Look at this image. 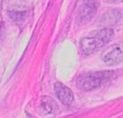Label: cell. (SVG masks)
Wrapping results in <instances>:
<instances>
[{"label":"cell","mask_w":123,"mask_h":118,"mask_svg":"<svg viewBox=\"0 0 123 118\" xmlns=\"http://www.w3.org/2000/svg\"><path fill=\"white\" fill-rule=\"evenodd\" d=\"M114 37V30L111 28H105L94 31L80 40V48L85 54H93L104 48Z\"/></svg>","instance_id":"1"},{"label":"cell","mask_w":123,"mask_h":118,"mask_svg":"<svg viewBox=\"0 0 123 118\" xmlns=\"http://www.w3.org/2000/svg\"><path fill=\"white\" fill-rule=\"evenodd\" d=\"M114 76L113 71H93L78 77L77 86L82 91H93L109 82Z\"/></svg>","instance_id":"2"},{"label":"cell","mask_w":123,"mask_h":118,"mask_svg":"<svg viewBox=\"0 0 123 118\" xmlns=\"http://www.w3.org/2000/svg\"><path fill=\"white\" fill-rule=\"evenodd\" d=\"M102 61L108 66H115L123 61V40L109 46L102 52Z\"/></svg>","instance_id":"3"},{"label":"cell","mask_w":123,"mask_h":118,"mask_svg":"<svg viewBox=\"0 0 123 118\" xmlns=\"http://www.w3.org/2000/svg\"><path fill=\"white\" fill-rule=\"evenodd\" d=\"M98 5V0H83L78 12V22L80 24L88 22L95 14Z\"/></svg>","instance_id":"4"},{"label":"cell","mask_w":123,"mask_h":118,"mask_svg":"<svg viewBox=\"0 0 123 118\" xmlns=\"http://www.w3.org/2000/svg\"><path fill=\"white\" fill-rule=\"evenodd\" d=\"M55 92L56 97L58 98L59 100L65 106H70L74 101L73 92L71 91L70 88L62 83H55Z\"/></svg>","instance_id":"5"},{"label":"cell","mask_w":123,"mask_h":118,"mask_svg":"<svg viewBox=\"0 0 123 118\" xmlns=\"http://www.w3.org/2000/svg\"><path fill=\"white\" fill-rule=\"evenodd\" d=\"M58 111V106L55 100L49 96H43L40 99L39 112L42 115H53Z\"/></svg>","instance_id":"6"},{"label":"cell","mask_w":123,"mask_h":118,"mask_svg":"<svg viewBox=\"0 0 123 118\" xmlns=\"http://www.w3.org/2000/svg\"><path fill=\"white\" fill-rule=\"evenodd\" d=\"M8 16L13 21L20 23V22H22L26 19L27 10L24 7L14 6V7H12L11 9L8 10Z\"/></svg>","instance_id":"7"},{"label":"cell","mask_w":123,"mask_h":118,"mask_svg":"<svg viewBox=\"0 0 123 118\" xmlns=\"http://www.w3.org/2000/svg\"><path fill=\"white\" fill-rule=\"evenodd\" d=\"M120 16H121V14H120V11H117V10L109 11L103 15V17L101 18V22L103 24L107 25L113 24L120 20Z\"/></svg>","instance_id":"8"},{"label":"cell","mask_w":123,"mask_h":118,"mask_svg":"<svg viewBox=\"0 0 123 118\" xmlns=\"http://www.w3.org/2000/svg\"><path fill=\"white\" fill-rule=\"evenodd\" d=\"M105 3L108 4H120L123 3V0H104Z\"/></svg>","instance_id":"9"}]
</instances>
